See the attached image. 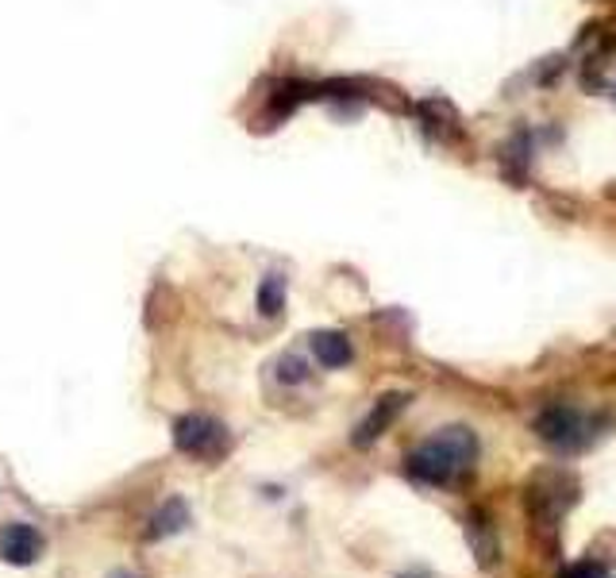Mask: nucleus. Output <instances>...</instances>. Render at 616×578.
I'll return each instance as SVG.
<instances>
[{"instance_id": "f257e3e1", "label": "nucleus", "mask_w": 616, "mask_h": 578, "mask_svg": "<svg viewBox=\"0 0 616 578\" xmlns=\"http://www.w3.org/2000/svg\"><path fill=\"white\" fill-rule=\"evenodd\" d=\"M478 463V436L466 424H447L431 440L408 451L405 471L420 486H451L462 474H471Z\"/></svg>"}, {"instance_id": "f03ea898", "label": "nucleus", "mask_w": 616, "mask_h": 578, "mask_svg": "<svg viewBox=\"0 0 616 578\" xmlns=\"http://www.w3.org/2000/svg\"><path fill=\"white\" fill-rule=\"evenodd\" d=\"M608 416H582L570 405H552L535 416V436L547 444V448L562 451V456H578V451L593 448V440H601L608 428Z\"/></svg>"}, {"instance_id": "7ed1b4c3", "label": "nucleus", "mask_w": 616, "mask_h": 578, "mask_svg": "<svg viewBox=\"0 0 616 578\" xmlns=\"http://www.w3.org/2000/svg\"><path fill=\"white\" fill-rule=\"evenodd\" d=\"M582 497V482L562 467H547V471L532 474L524 486V505L528 514L540 524H559Z\"/></svg>"}, {"instance_id": "20e7f679", "label": "nucleus", "mask_w": 616, "mask_h": 578, "mask_svg": "<svg viewBox=\"0 0 616 578\" xmlns=\"http://www.w3.org/2000/svg\"><path fill=\"white\" fill-rule=\"evenodd\" d=\"M174 448L181 456L193 459H224L227 456V428L212 416L201 413H186L174 424Z\"/></svg>"}, {"instance_id": "39448f33", "label": "nucleus", "mask_w": 616, "mask_h": 578, "mask_svg": "<svg viewBox=\"0 0 616 578\" xmlns=\"http://www.w3.org/2000/svg\"><path fill=\"white\" fill-rule=\"evenodd\" d=\"M408 405V393H386V398H378V405L366 413V421L355 428V436H351V444L355 448H370L374 440H381L386 432H390V424L401 416V409Z\"/></svg>"}, {"instance_id": "423d86ee", "label": "nucleus", "mask_w": 616, "mask_h": 578, "mask_svg": "<svg viewBox=\"0 0 616 578\" xmlns=\"http://www.w3.org/2000/svg\"><path fill=\"white\" fill-rule=\"evenodd\" d=\"M43 555V532L32 524H4L0 532V559L12 567H32Z\"/></svg>"}, {"instance_id": "0eeeda50", "label": "nucleus", "mask_w": 616, "mask_h": 578, "mask_svg": "<svg viewBox=\"0 0 616 578\" xmlns=\"http://www.w3.org/2000/svg\"><path fill=\"white\" fill-rule=\"evenodd\" d=\"M466 536H471V547H474V555H478V567H482V570L497 567L494 524H489V517L482 514V509H474V514L466 517Z\"/></svg>"}, {"instance_id": "6e6552de", "label": "nucleus", "mask_w": 616, "mask_h": 578, "mask_svg": "<svg viewBox=\"0 0 616 578\" xmlns=\"http://www.w3.org/2000/svg\"><path fill=\"white\" fill-rule=\"evenodd\" d=\"M312 351H317V358L328 370L347 367L351 358H355V347H351V340L343 332H317L312 335Z\"/></svg>"}, {"instance_id": "1a4fd4ad", "label": "nucleus", "mask_w": 616, "mask_h": 578, "mask_svg": "<svg viewBox=\"0 0 616 578\" xmlns=\"http://www.w3.org/2000/svg\"><path fill=\"white\" fill-rule=\"evenodd\" d=\"M189 524V505L181 502V497H170V502H163V509L151 517V529H146V540H166L174 536V532H181Z\"/></svg>"}, {"instance_id": "9d476101", "label": "nucleus", "mask_w": 616, "mask_h": 578, "mask_svg": "<svg viewBox=\"0 0 616 578\" xmlns=\"http://www.w3.org/2000/svg\"><path fill=\"white\" fill-rule=\"evenodd\" d=\"M285 309V278L282 274H266L259 285V312L262 317H282Z\"/></svg>"}, {"instance_id": "9b49d317", "label": "nucleus", "mask_w": 616, "mask_h": 578, "mask_svg": "<svg viewBox=\"0 0 616 578\" xmlns=\"http://www.w3.org/2000/svg\"><path fill=\"white\" fill-rule=\"evenodd\" d=\"M555 578H608V570L601 559H578V563H570V567H562Z\"/></svg>"}, {"instance_id": "f8f14e48", "label": "nucleus", "mask_w": 616, "mask_h": 578, "mask_svg": "<svg viewBox=\"0 0 616 578\" xmlns=\"http://www.w3.org/2000/svg\"><path fill=\"white\" fill-rule=\"evenodd\" d=\"M277 378H282V382H305V378H308L305 358H297V355H282V363H277Z\"/></svg>"}, {"instance_id": "ddd939ff", "label": "nucleus", "mask_w": 616, "mask_h": 578, "mask_svg": "<svg viewBox=\"0 0 616 578\" xmlns=\"http://www.w3.org/2000/svg\"><path fill=\"white\" fill-rule=\"evenodd\" d=\"M401 578H428V575H420V570H413V575H401Z\"/></svg>"}, {"instance_id": "4468645a", "label": "nucleus", "mask_w": 616, "mask_h": 578, "mask_svg": "<svg viewBox=\"0 0 616 578\" xmlns=\"http://www.w3.org/2000/svg\"><path fill=\"white\" fill-rule=\"evenodd\" d=\"M112 578H131V575H123V570H120V575H112Z\"/></svg>"}]
</instances>
